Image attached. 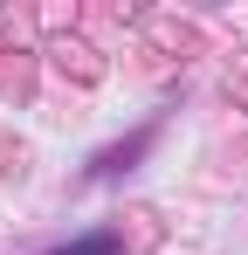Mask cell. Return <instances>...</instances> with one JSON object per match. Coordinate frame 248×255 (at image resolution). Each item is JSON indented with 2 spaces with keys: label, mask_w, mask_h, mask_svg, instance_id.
<instances>
[{
  "label": "cell",
  "mask_w": 248,
  "mask_h": 255,
  "mask_svg": "<svg viewBox=\"0 0 248 255\" xmlns=\"http://www.w3.org/2000/svg\"><path fill=\"white\" fill-rule=\"evenodd\" d=\"M55 255H118V235H90L76 249H55Z\"/></svg>",
  "instance_id": "cell-1"
}]
</instances>
